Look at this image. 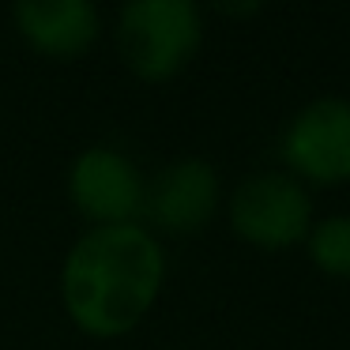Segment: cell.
I'll use <instances>...</instances> for the list:
<instances>
[{"mask_svg": "<svg viewBox=\"0 0 350 350\" xmlns=\"http://www.w3.org/2000/svg\"><path fill=\"white\" fill-rule=\"evenodd\" d=\"M219 207V174L204 159H174L147 181L144 215L166 234H196Z\"/></svg>", "mask_w": 350, "mask_h": 350, "instance_id": "obj_6", "label": "cell"}, {"mask_svg": "<svg viewBox=\"0 0 350 350\" xmlns=\"http://www.w3.org/2000/svg\"><path fill=\"white\" fill-rule=\"evenodd\" d=\"M16 31L46 61H79L102 34L91 0H19L12 8Z\"/></svg>", "mask_w": 350, "mask_h": 350, "instance_id": "obj_7", "label": "cell"}, {"mask_svg": "<svg viewBox=\"0 0 350 350\" xmlns=\"http://www.w3.org/2000/svg\"><path fill=\"white\" fill-rule=\"evenodd\" d=\"M309 196L286 174H252L230 200V222L249 245L286 249L309 230Z\"/></svg>", "mask_w": 350, "mask_h": 350, "instance_id": "obj_4", "label": "cell"}, {"mask_svg": "<svg viewBox=\"0 0 350 350\" xmlns=\"http://www.w3.org/2000/svg\"><path fill=\"white\" fill-rule=\"evenodd\" d=\"M162 282L166 252L147 226H91L61 264V301L83 335L121 339L151 312Z\"/></svg>", "mask_w": 350, "mask_h": 350, "instance_id": "obj_1", "label": "cell"}, {"mask_svg": "<svg viewBox=\"0 0 350 350\" xmlns=\"http://www.w3.org/2000/svg\"><path fill=\"white\" fill-rule=\"evenodd\" d=\"M286 162L309 181H347L350 177V102L317 98L286 124L282 136Z\"/></svg>", "mask_w": 350, "mask_h": 350, "instance_id": "obj_5", "label": "cell"}, {"mask_svg": "<svg viewBox=\"0 0 350 350\" xmlns=\"http://www.w3.org/2000/svg\"><path fill=\"white\" fill-rule=\"evenodd\" d=\"M309 252L327 275H350V215H332L309 234Z\"/></svg>", "mask_w": 350, "mask_h": 350, "instance_id": "obj_8", "label": "cell"}, {"mask_svg": "<svg viewBox=\"0 0 350 350\" xmlns=\"http://www.w3.org/2000/svg\"><path fill=\"white\" fill-rule=\"evenodd\" d=\"M147 177L117 147H87L68 166V200L91 226H129L144 215Z\"/></svg>", "mask_w": 350, "mask_h": 350, "instance_id": "obj_3", "label": "cell"}, {"mask_svg": "<svg viewBox=\"0 0 350 350\" xmlns=\"http://www.w3.org/2000/svg\"><path fill=\"white\" fill-rule=\"evenodd\" d=\"M204 38V19L192 0H132L117 16V49L144 83L174 79Z\"/></svg>", "mask_w": 350, "mask_h": 350, "instance_id": "obj_2", "label": "cell"}]
</instances>
